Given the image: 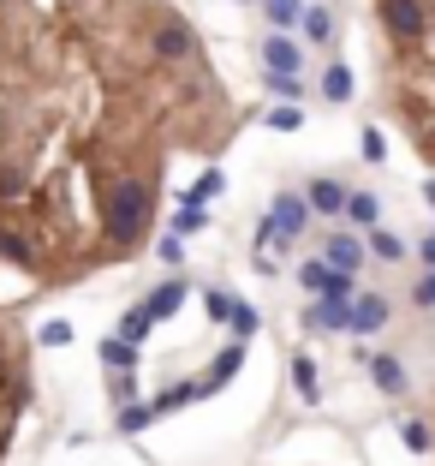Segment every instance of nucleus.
<instances>
[{
    "label": "nucleus",
    "mask_w": 435,
    "mask_h": 466,
    "mask_svg": "<svg viewBox=\"0 0 435 466\" xmlns=\"http://www.w3.org/2000/svg\"><path fill=\"white\" fill-rule=\"evenodd\" d=\"M239 365H245V341L232 335V347H227V353L215 359V370L203 377V395H209V389H221V383H232V377H239Z\"/></svg>",
    "instance_id": "9"
},
{
    "label": "nucleus",
    "mask_w": 435,
    "mask_h": 466,
    "mask_svg": "<svg viewBox=\"0 0 435 466\" xmlns=\"http://www.w3.org/2000/svg\"><path fill=\"white\" fill-rule=\"evenodd\" d=\"M150 42H155V55H162V60H191V55H197V30H191L185 18H155Z\"/></svg>",
    "instance_id": "3"
},
{
    "label": "nucleus",
    "mask_w": 435,
    "mask_h": 466,
    "mask_svg": "<svg viewBox=\"0 0 435 466\" xmlns=\"http://www.w3.org/2000/svg\"><path fill=\"white\" fill-rule=\"evenodd\" d=\"M400 437H406L411 449H430V425H418V419H406V425H400Z\"/></svg>",
    "instance_id": "33"
},
{
    "label": "nucleus",
    "mask_w": 435,
    "mask_h": 466,
    "mask_svg": "<svg viewBox=\"0 0 435 466\" xmlns=\"http://www.w3.org/2000/svg\"><path fill=\"white\" fill-rule=\"evenodd\" d=\"M381 323H388V299H381V293H364V299L352 305V329L370 335V329H381Z\"/></svg>",
    "instance_id": "10"
},
{
    "label": "nucleus",
    "mask_w": 435,
    "mask_h": 466,
    "mask_svg": "<svg viewBox=\"0 0 435 466\" xmlns=\"http://www.w3.org/2000/svg\"><path fill=\"white\" fill-rule=\"evenodd\" d=\"M376 25L394 55L411 144L435 162V0H376Z\"/></svg>",
    "instance_id": "1"
},
{
    "label": "nucleus",
    "mask_w": 435,
    "mask_h": 466,
    "mask_svg": "<svg viewBox=\"0 0 435 466\" xmlns=\"http://www.w3.org/2000/svg\"><path fill=\"white\" fill-rule=\"evenodd\" d=\"M155 419H162V412H155V400H125L114 425H120V437H137V431H150Z\"/></svg>",
    "instance_id": "8"
},
{
    "label": "nucleus",
    "mask_w": 435,
    "mask_h": 466,
    "mask_svg": "<svg viewBox=\"0 0 435 466\" xmlns=\"http://www.w3.org/2000/svg\"><path fill=\"white\" fill-rule=\"evenodd\" d=\"M72 341V323H48V329H42V347H66Z\"/></svg>",
    "instance_id": "34"
},
{
    "label": "nucleus",
    "mask_w": 435,
    "mask_h": 466,
    "mask_svg": "<svg viewBox=\"0 0 435 466\" xmlns=\"http://www.w3.org/2000/svg\"><path fill=\"white\" fill-rule=\"evenodd\" d=\"M304 329H352V311H346V299H322L316 293V305L304 311Z\"/></svg>",
    "instance_id": "6"
},
{
    "label": "nucleus",
    "mask_w": 435,
    "mask_h": 466,
    "mask_svg": "<svg viewBox=\"0 0 435 466\" xmlns=\"http://www.w3.org/2000/svg\"><path fill=\"white\" fill-rule=\"evenodd\" d=\"M227 305H232V293H221V288H203V311L215 317V323H227Z\"/></svg>",
    "instance_id": "26"
},
{
    "label": "nucleus",
    "mask_w": 435,
    "mask_h": 466,
    "mask_svg": "<svg viewBox=\"0 0 435 466\" xmlns=\"http://www.w3.org/2000/svg\"><path fill=\"white\" fill-rule=\"evenodd\" d=\"M269 13H274V25H304L299 0H269Z\"/></svg>",
    "instance_id": "29"
},
{
    "label": "nucleus",
    "mask_w": 435,
    "mask_h": 466,
    "mask_svg": "<svg viewBox=\"0 0 435 466\" xmlns=\"http://www.w3.org/2000/svg\"><path fill=\"white\" fill-rule=\"evenodd\" d=\"M299 281H304L311 293H322V299H346V293H352V275H346V269H328L322 258H316V263H304V269H299Z\"/></svg>",
    "instance_id": "5"
},
{
    "label": "nucleus",
    "mask_w": 435,
    "mask_h": 466,
    "mask_svg": "<svg viewBox=\"0 0 435 466\" xmlns=\"http://www.w3.org/2000/svg\"><path fill=\"white\" fill-rule=\"evenodd\" d=\"M269 90H274L281 102H299V90H304V84L292 78V72H274V78H269Z\"/></svg>",
    "instance_id": "27"
},
{
    "label": "nucleus",
    "mask_w": 435,
    "mask_h": 466,
    "mask_svg": "<svg viewBox=\"0 0 435 466\" xmlns=\"http://www.w3.org/2000/svg\"><path fill=\"white\" fill-rule=\"evenodd\" d=\"M304 36H311V42H328V36H334L328 13H304Z\"/></svg>",
    "instance_id": "30"
},
{
    "label": "nucleus",
    "mask_w": 435,
    "mask_h": 466,
    "mask_svg": "<svg viewBox=\"0 0 435 466\" xmlns=\"http://www.w3.org/2000/svg\"><path fill=\"white\" fill-rule=\"evenodd\" d=\"M227 323H232V335H239V341H251V335H257V323H262V317H257V305L232 299V305H227Z\"/></svg>",
    "instance_id": "16"
},
{
    "label": "nucleus",
    "mask_w": 435,
    "mask_h": 466,
    "mask_svg": "<svg viewBox=\"0 0 435 466\" xmlns=\"http://www.w3.org/2000/svg\"><path fill=\"white\" fill-rule=\"evenodd\" d=\"M262 60H269V72H299V48L286 36H269L262 42Z\"/></svg>",
    "instance_id": "13"
},
{
    "label": "nucleus",
    "mask_w": 435,
    "mask_h": 466,
    "mask_svg": "<svg viewBox=\"0 0 435 466\" xmlns=\"http://www.w3.org/2000/svg\"><path fill=\"white\" fill-rule=\"evenodd\" d=\"M370 377H376V389H388V395H400V389H406L400 359H370Z\"/></svg>",
    "instance_id": "15"
},
{
    "label": "nucleus",
    "mask_w": 435,
    "mask_h": 466,
    "mask_svg": "<svg viewBox=\"0 0 435 466\" xmlns=\"http://www.w3.org/2000/svg\"><path fill=\"white\" fill-rule=\"evenodd\" d=\"M221 186H227V174H203V179H197V192H191V198H197V204H209V198H215Z\"/></svg>",
    "instance_id": "32"
},
{
    "label": "nucleus",
    "mask_w": 435,
    "mask_h": 466,
    "mask_svg": "<svg viewBox=\"0 0 435 466\" xmlns=\"http://www.w3.org/2000/svg\"><path fill=\"white\" fill-rule=\"evenodd\" d=\"M304 198H311L316 216H341V209H346V192L334 186V179H311V192H304Z\"/></svg>",
    "instance_id": "11"
},
{
    "label": "nucleus",
    "mask_w": 435,
    "mask_h": 466,
    "mask_svg": "<svg viewBox=\"0 0 435 466\" xmlns=\"http://www.w3.org/2000/svg\"><path fill=\"white\" fill-rule=\"evenodd\" d=\"M150 179H137V174H125V179H114L108 186V239L114 246H137L143 239V228H150Z\"/></svg>",
    "instance_id": "2"
},
{
    "label": "nucleus",
    "mask_w": 435,
    "mask_h": 466,
    "mask_svg": "<svg viewBox=\"0 0 435 466\" xmlns=\"http://www.w3.org/2000/svg\"><path fill=\"white\" fill-rule=\"evenodd\" d=\"M108 395H114V407L137 400V370H108Z\"/></svg>",
    "instance_id": "19"
},
{
    "label": "nucleus",
    "mask_w": 435,
    "mask_h": 466,
    "mask_svg": "<svg viewBox=\"0 0 435 466\" xmlns=\"http://www.w3.org/2000/svg\"><path fill=\"white\" fill-rule=\"evenodd\" d=\"M203 228H209V209L197 204V198H185V204H179V221H173V233H185V239H191V233H203Z\"/></svg>",
    "instance_id": "17"
},
{
    "label": "nucleus",
    "mask_w": 435,
    "mask_h": 466,
    "mask_svg": "<svg viewBox=\"0 0 435 466\" xmlns=\"http://www.w3.org/2000/svg\"><path fill=\"white\" fill-rule=\"evenodd\" d=\"M322 96H328V102H346V96H352V72H346V66H328Z\"/></svg>",
    "instance_id": "20"
},
{
    "label": "nucleus",
    "mask_w": 435,
    "mask_h": 466,
    "mask_svg": "<svg viewBox=\"0 0 435 466\" xmlns=\"http://www.w3.org/2000/svg\"><path fill=\"white\" fill-rule=\"evenodd\" d=\"M197 395H203V383H173V389H167V395H155V412H162V419H167V412H179V407H185V400H197Z\"/></svg>",
    "instance_id": "18"
},
{
    "label": "nucleus",
    "mask_w": 435,
    "mask_h": 466,
    "mask_svg": "<svg viewBox=\"0 0 435 466\" xmlns=\"http://www.w3.org/2000/svg\"><path fill=\"white\" fill-rule=\"evenodd\" d=\"M185 293H191V281H185V275H173V281H162V288H155L143 305L155 311V323H167V317H173L179 305H185Z\"/></svg>",
    "instance_id": "7"
},
{
    "label": "nucleus",
    "mask_w": 435,
    "mask_h": 466,
    "mask_svg": "<svg viewBox=\"0 0 435 466\" xmlns=\"http://www.w3.org/2000/svg\"><path fill=\"white\" fill-rule=\"evenodd\" d=\"M346 216L370 228V221H376V198H364V192H358V198H346Z\"/></svg>",
    "instance_id": "28"
},
{
    "label": "nucleus",
    "mask_w": 435,
    "mask_h": 466,
    "mask_svg": "<svg viewBox=\"0 0 435 466\" xmlns=\"http://www.w3.org/2000/svg\"><path fill=\"white\" fill-rule=\"evenodd\" d=\"M155 258H162L167 269H185V233H162V246H155Z\"/></svg>",
    "instance_id": "21"
},
{
    "label": "nucleus",
    "mask_w": 435,
    "mask_h": 466,
    "mask_svg": "<svg viewBox=\"0 0 435 466\" xmlns=\"http://www.w3.org/2000/svg\"><path fill=\"white\" fill-rule=\"evenodd\" d=\"M292 389H299L304 400L322 395V389H316V365H311V359H292Z\"/></svg>",
    "instance_id": "23"
},
{
    "label": "nucleus",
    "mask_w": 435,
    "mask_h": 466,
    "mask_svg": "<svg viewBox=\"0 0 435 466\" xmlns=\"http://www.w3.org/2000/svg\"><path fill=\"white\" fill-rule=\"evenodd\" d=\"M269 221L286 233V239H299V233L311 228V198H299V192H281V198L269 204Z\"/></svg>",
    "instance_id": "4"
},
{
    "label": "nucleus",
    "mask_w": 435,
    "mask_h": 466,
    "mask_svg": "<svg viewBox=\"0 0 435 466\" xmlns=\"http://www.w3.org/2000/svg\"><path fill=\"white\" fill-rule=\"evenodd\" d=\"M30 192V179H25V167H13V162H0V198H25Z\"/></svg>",
    "instance_id": "24"
},
{
    "label": "nucleus",
    "mask_w": 435,
    "mask_h": 466,
    "mask_svg": "<svg viewBox=\"0 0 435 466\" xmlns=\"http://www.w3.org/2000/svg\"><path fill=\"white\" fill-rule=\"evenodd\" d=\"M328 263H334V269H352V263H358V246L334 233V239H328Z\"/></svg>",
    "instance_id": "25"
},
{
    "label": "nucleus",
    "mask_w": 435,
    "mask_h": 466,
    "mask_svg": "<svg viewBox=\"0 0 435 466\" xmlns=\"http://www.w3.org/2000/svg\"><path fill=\"white\" fill-rule=\"evenodd\" d=\"M0 258H13V263H25V269H30V263H36V251H30V239H18V233L0 228Z\"/></svg>",
    "instance_id": "22"
},
{
    "label": "nucleus",
    "mask_w": 435,
    "mask_h": 466,
    "mask_svg": "<svg viewBox=\"0 0 435 466\" xmlns=\"http://www.w3.org/2000/svg\"><path fill=\"white\" fill-rule=\"evenodd\" d=\"M102 365H108V370H137V341L108 335V341H102Z\"/></svg>",
    "instance_id": "12"
},
{
    "label": "nucleus",
    "mask_w": 435,
    "mask_h": 466,
    "mask_svg": "<svg viewBox=\"0 0 435 466\" xmlns=\"http://www.w3.org/2000/svg\"><path fill=\"white\" fill-rule=\"evenodd\" d=\"M269 126H274V132H299L304 120H299V108H292V102H286V108H274V114H269Z\"/></svg>",
    "instance_id": "31"
},
{
    "label": "nucleus",
    "mask_w": 435,
    "mask_h": 466,
    "mask_svg": "<svg viewBox=\"0 0 435 466\" xmlns=\"http://www.w3.org/2000/svg\"><path fill=\"white\" fill-rule=\"evenodd\" d=\"M150 329H155V311H150V305H132V311L120 317V329H114V335H125V341H143Z\"/></svg>",
    "instance_id": "14"
}]
</instances>
